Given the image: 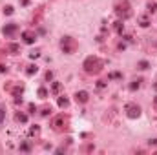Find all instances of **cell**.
<instances>
[{"label":"cell","instance_id":"obj_1","mask_svg":"<svg viewBox=\"0 0 157 155\" xmlns=\"http://www.w3.org/2000/svg\"><path fill=\"white\" fill-rule=\"evenodd\" d=\"M62 49L66 51V53L71 51V46H69V37H64V38H62Z\"/></svg>","mask_w":157,"mask_h":155},{"label":"cell","instance_id":"obj_5","mask_svg":"<svg viewBox=\"0 0 157 155\" xmlns=\"http://www.w3.org/2000/svg\"><path fill=\"white\" fill-rule=\"evenodd\" d=\"M24 40L28 42V44H33V42H35V37L31 35V33H24Z\"/></svg>","mask_w":157,"mask_h":155},{"label":"cell","instance_id":"obj_3","mask_svg":"<svg viewBox=\"0 0 157 155\" xmlns=\"http://www.w3.org/2000/svg\"><path fill=\"white\" fill-rule=\"evenodd\" d=\"M15 29H16V26H15V24H9V26H6V28H4V33H6V35H11Z\"/></svg>","mask_w":157,"mask_h":155},{"label":"cell","instance_id":"obj_10","mask_svg":"<svg viewBox=\"0 0 157 155\" xmlns=\"http://www.w3.org/2000/svg\"><path fill=\"white\" fill-rule=\"evenodd\" d=\"M9 49H11V51H16V49H18V46H16V44H11Z\"/></svg>","mask_w":157,"mask_h":155},{"label":"cell","instance_id":"obj_7","mask_svg":"<svg viewBox=\"0 0 157 155\" xmlns=\"http://www.w3.org/2000/svg\"><path fill=\"white\" fill-rule=\"evenodd\" d=\"M4 13H6V15H11V13H13V7H11V6H7L6 9H4Z\"/></svg>","mask_w":157,"mask_h":155},{"label":"cell","instance_id":"obj_9","mask_svg":"<svg viewBox=\"0 0 157 155\" xmlns=\"http://www.w3.org/2000/svg\"><path fill=\"white\" fill-rule=\"evenodd\" d=\"M139 66H141V70H146V68H148V62H141Z\"/></svg>","mask_w":157,"mask_h":155},{"label":"cell","instance_id":"obj_8","mask_svg":"<svg viewBox=\"0 0 157 155\" xmlns=\"http://www.w3.org/2000/svg\"><path fill=\"white\" fill-rule=\"evenodd\" d=\"M4 113H6V111H4V110H0V124L4 122Z\"/></svg>","mask_w":157,"mask_h":155},{"label":"cell","instance_id":"obj_6","mask_svg":"<svg viewBox=\"0 0 157 155\" xmlns=\"http://www.w3.org/2000/svg\"><path fill=\"white\" fill-rule=\"evenodd\" d=\"M38 68L37 66H29V70H28V75H33V73H37Z\"/></svg>","mask_w":157,"mask_h":155},{"label":"cell","instance_id":"obj_2","mask_svg":"<svg viewBox=\"0 0 157 155\" xmlns=\"http://www.w3.org/2000/svg\"><path fill=\"white\" fill-rule=\"evenodd\" d=\"M75 97H77V100H80V102H86V100H88V93H86V91H78Z\"/></svg>","mask_w":157,"mask_h":155},{"label":"cell","instance_id":"obj_4","mask_svg":"<svg viewBox=\"0 0 157 155\" xmlns=\"http://www.w3.org/2000/svg\"><path fill=\"white\" fill-rule=\"evenodd\" d=\"M139 113H141V110H139V108H135V106L130 108V117H139Z\"/></svg>","mask_w":157,"mask_h":155}]
</instances>
